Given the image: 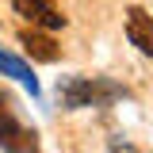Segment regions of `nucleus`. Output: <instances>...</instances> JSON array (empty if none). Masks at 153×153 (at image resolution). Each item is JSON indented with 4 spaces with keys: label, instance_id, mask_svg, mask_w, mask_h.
I'll use <instances>...</instances> for the list:
<instances>
[{
    "label": "nucleus",
    "instance_id": "nucleus-1",
    "mask_svg": "<svg viewBox=\"0 0 153 153\" xmlns=\"http://www.w3.org/2000/svg\"><path fill=\"white\" fill-rule=\"evenodd\" d=\"M57 96H61V103L65 107H100V103H111L119 96H126L119 84L111 80H88V76H65V80H57Z\"/></svg>",
    "mask_w": 153,
    "mask_h": 153
},
{
    "label": "nucleus",
    "instance_id": "nucleus-2",
    "mask_svg": "<svg viewBox=\"0 0 153 153\" xmlns=\"http://www.w3.org/2000/svg\"><path fill=\"white\" fill-rule=\"evenodd\" d=\"M0 149L4 153H38V134L16 119L8 96H0Z\"/></svg>",
    "mask_w": 153,
    "mask_h": 153
},
{
    "label": "nucleus",
    "instance_id": "nucleus-3",
    "mask_svg": "<svg viewBox=\"0 0 153 153\" xmlns=\"http://www.w3.org/2000/svg\"><path fill=\"white\" fill-rule=\"evenodd\" d=\"M12 8H16L23 19H31V27H46V31L65 27V16L57 12L50 0H12Z\"/></svg>",
    "mask_w": 153,
    "mask_h": 153
},
{
    "label": "nucleus",
    "instance_id": "nucleus-4",
    "mask_svg": "<svg viewBox=\"0 0 153 153\" xmlns=\"http://www.w3.org/2000/svg\"><path fill=\"white\" fill-rule=\"evenodd\" d=\"M19 46H23L27 54L35 57V61H46V65L61 57V46H57V42H54L50 35L35 31V27H23V31H19Z\"/></svg>",
    "mask_w": 153,
    "mask_h": 153
},
{
    "label": "nucleus",
    "instance_id": "nucleus-5",
    "mask_svg": "<svg viewBox=\"0 0 153 153\" xmlns=\"http://www.w3.org/2000/svg\"><path fill=\"white\" fill-rule=\"evenodd\" d=\"M126 38H130V46L153 57V16H146L142 8H130L126 12Z\"/></svg>",
    "mask_w": 153,
    "mask_h": 153
},
{
    "label": "nucleus",
    "instance_id": "nucleus-6",
    "mask_svg": "<svg viewBox=\"0 0 153 153\" xmlns=\"http://www.w3.org/2000/svg\"><path fill=\"white\" fill-rule=\"evenodd\" d=\"M0 73H4V76H16L31 96H38V76L31 73V65H27V61H19V57H12V54H4V50H0Z\"/></svg>",
    "mask_w": 153,
    "mask_h": 153
}]
</instances>
